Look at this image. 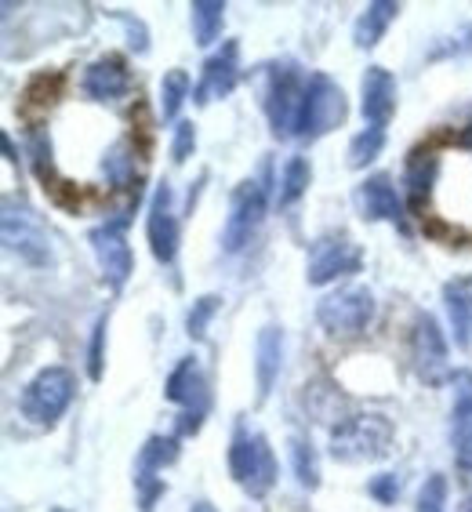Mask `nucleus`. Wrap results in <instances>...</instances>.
<instances>
[{"instance_id":"obj_1","label":"nucleus","mask_w":472,"mask_h":512,"mask_svg":"<svg viewBox=\"0 0 472 512\" xmlns=\"http://www.w3.org/2000/svg\"><path fill=\"white\" fill-rule=\"evenodd\" d=\"M393 422L385 414H356L335 425L331 433V458L335 462H378L393 451Z\"/></svg>"},{"instance_id":"obj_2","label":"nucleus","mask_w":472,"mask_h":512,"mask_svg":"<svg viewBox=\"0 0 472 512\" xmlns=\"http://www.w3.org/2000/svg\"><path fill=\"white\" fill-rule=\"evenodd\" d=\"M0 229H4V244L8 251L26 262L33 269H48L55 262V251H51V237L40 215L33 211L26 200L8 197L4 200V215H0Z\"/></svg>"},{"instance_id":"obj_3","label":"nucleus","mask_w":472,"mask_h":512,"mask_svg":"<svg viewBox=\"0 0 472 512\" xmlns=\"http://www.w3.org/2000/svg\"><path fill=\"white\" fill-rule=\"evenodd\" d=\"M349 106H345V91L338 88L327 73H309L305 80V95H302V113H298V128L295 135L302 142H313V138H324L327 131H335L345 120Z\"/></svg>"},{"instance_id":"obj_4","label":"nucleus","mask_w":472,"mask_h":512,"mask_svg":"<svg viewBox=\"0 0 472 512\" xmlns=\"http://www.w3.org/2000/svg\"><path fill=\"white\" fill-rule=\"evenodd\" d=\"M316 320L331 338H360L374 320V295L371 287L349 284L320 298Z\"/></svg>"},{"instance_id":"obj_5","label":"nucleus","mask_w":472,"mask_h":512,"mask_svg":"<svg viewBox=\"0 0 472 512\" xmlns=\"http://www.w3.org/2000/svg\"><path fill=\"white\" fill-rule=\"evenodd\" d=\"M77 393V375L69 367H44L19 396V411L30 418L33 425H55L73 404Z\"/></svg>"},{"instance_id":"obj_6","label":"nucleus","mask_w":472,"mask_h":512,"mask_svg":"<svg viewBox=\"0 0 472 512\" xmlns=\"http://www.w3.org/2000/svg\"><path fill=\"white\" fill-rule=\"evenodd\" d=\"M305 80L302 69L295 62H276L269 69V84H266V117L269 128L276 138L295 135L298 128V113H302V95H305Z\"/></svg>"},{"instance_id":"obj_7","label":"nucleus","mask_w":472,"mask_h":512,"mask_svg":"<svg viewBox=\"0 0 472 512\" xmlns=\"http://www.w3.org/2000/svg\"><path fill=\"white\" fill-rule=\"evenodd\" d=\"M266 215V186L258 178H247L240 186L233 189V204H229V222L222 229V247L229 255L244 251L255 237L258 222Z\"/></svg>"},{"instance_id":"obj_8","label":"nucleus","mask_w":472,"mask_h":512,"mask_svg":"<svg viewBox=\"0 0 472 512\" xmlns=\"http://www.w3.org/2000/svg\"><path fill=\"white\" fill-rule=\"evenodd\" d=\"M124 226H128V215L113 218V222H106V226L88 233L91 251L99 258L102 280H106L113 291H120V287L128 284V276L135 273V255H131L128 237H124Z\"/></svg>"},{"instance_id":"obj_9","label":"nucleus","mask_w":472,"mask_h":512,"mask_svg":"<svg viewBox=\"0 0 472 512\" xmlns=\"http://www.w3.org/2000/svg\"><path fill=\"white\" fill-rule=\"evenodd\" d=\"M411 364L418 371V378L429 385H440L443 378L451 375L447 364V338H443L436 316L418 313L411 324Z\"/></svg>"},{"instance_id":"obj_10","label":"nucleus","mask_w":472,"mask_h":512,"mask_svg":"<svg viewBox=\"0 0 472 512\" xmlns=\"http://www.w3.org/2000/svg\"><path fill=\"white\" fill-rule=\"evenodd\" d=\"M364 269V251L349 237H320L309 251V266H305V280L316 287L331 284L338 276L360 273Z\"/></svg>"},{"instance_id":"obj_11","label":"nucleus","mask_w":472,"mask_h":512,"mask_svg":"<svg viewBox=\"0 0 472 512\" xmlns=\"http://www.w3.org/2000/svg\"><path fill=\"white\" fill-rule=\"evenodd\" d=\"M146 237H149V251L157 258L160 266H171L178 255V218L175 207H171V186L160 182L153 189V200H149V218H146Z\"/></svg>"},{"instance_id":"obj_12","label":"nucleus","mask_w":472,"mask_h":512,"mask_svg":"<svg viewBox=\"0 0 472 512\" xmlns=\"http://www.w3.org/2000/svg\"><path fill=\"white\" fill-rule=\"evenodd\" d=\"M236 80H240V44L226 40V44L204 62V73H200V84H197V91H193V102L207 106V102H215V99H226L229 91L236 88Z\"/></svg>"},{"instance_id":"obj_13","label":"nucleus","mask_w":472,"mask_h":512,"mask_svg":"<svg viewBox=\"0 0 472 512\" xmlns=\"http://www.w3.org/2000/svg\"><path fill=\"white\" fill-rule=\"evenodd\" d=\"M356 204H360V215L367 222H393L407 233V215H404V200L396 193L393 178L389 175H371L360 182L356 189Z\"/></svg>"},{"instance_id":"obj_14","label":"nucleus","mask_w":472,"mask_h":512,"mask_svg":"<svg viewBox=\"0 0 472 512\" xmlns=\"http://www.w3.org/2000/svg\"><path fill=\"white\" fill-rule=\"evenodd\" d=\"M360 113L367 128L385 131V124L396 113V77L385 66H367L364 84H360Z\"/></svg>"},{"instance_id":"obj_15","label":"nucleus","mask_w":472,"mask_h":512,"mask_svg":"<svg viewBox=\"0 0 472 512\" xmlns=\"http://www.w3.org/2000/svg\"><path fill=\"white\" fill-rule=\"evenodd\" d=\"M84 95L95 102H117L131 91V73L124 66L120 55H102L84 69V80H80Z\"/></svg>"},{"instance_id":"obj_16","label":"nucleus","mask_w":472,"mask_h":512,"mask_svg":"<svg viewBox=\"0 0 472 512\" xmlns=\"http://www.w3.org/2000/svg\"><path fill=\"white\" fill-rule=\"evenodd\" d=\"M436 171H440V160H436L433 149H414L407 157L404 168V186H407V207L414 215H422L425 200H429V186L436 182Z\"/></svg>"},{"instance_id":"obj_17","label":"nucleus","mask_w":472,"mask_h":512,"mask_svg":"<svg viewBox=\"0 0 472 512\" xmlns=\"http://www.w3.org/2000/svg\"><path fill=\"white\" fill-rule=\"evenodd\" d=\"M255 375H258V400H266L273 393V382L280 375V360H284V331L280 327H262L255 345Z\"/></svg>"},{"instance_id":"obj_18","label":"nucleus","mask_w":472,"mask_h":512,"mask_svg":"<svg viewBox=\"0 0 472 512\" xmlns=\"http://www.w3.org/2000/svg\"><path fill=\"white\" fill-rule=\"evenodd\" d=\"M102 171H106V178L113 182L117 189H128V193H135L138 197V186H142V168H138V153H135V138H120V142H113L106 153V160H102Z\"/></svg>"},{"instance_id":"obj_19","label":"nucleus","mask_w":472,"mask_h":512,"mask_svg":"<svg viewBox=\"0 0 472 512\" xmlns=\"http://www.w3.org/2000/svg\"><path fill=\"white\" fill-rule=\"evenodd\" d=\"M200 393H204V378H200L197 356H186V360H182V364L168 375V389H164V396H168L171 404H186L189 411H204Z\"/></svg>"},{"instance_id":"obj_20","label":"nucleus","mask_w":472,"mask_h":512,"mask_svg":"<svg viewBox=\"0 0 472 512\" xmlns=\"http://www.w3.org/2000/svg\"><path fill=\"white\" fill-rule=\"evenodd\" d=\"M400 15V4H393V0H374V4H367L364 15L356 19L353 26V40L356 48H374L378 40L385 37V30H389V22Z\"/></svg>"},{"instance_id":"obj_21","label":"nucleus","mask_w":472,"mask_h":512,"mask_svg":"<svg viewBox=\"0 0 472 512\" xmlns=\"http://www.w3.org/2000/svg\"><path fill=\"white\" fill-rule=\"evenodd\" d=\"M276 483V458H273V447L262 433L255 436V458H251V469H247V480L240 483L251 498H266L273 491Z\"/></svg>"},{"instance_id":"obj_22","label":"nucleus","mask_w":472,"mask_h":512,"mask_svg":"<svg viewBox=\"0 0 472 512\" xmlns=\"http://www.w3.org/2000/svg\"><path fill=\"white\" fill-rule=\"evenodd\" d=\"M189 22H193V37L200 48L215 44L222 37V22H226V4L222 0H193L189 4Z\"/></svg>"},{"instance_id":"obj_23","label":"nucleus","mask_w":472,"mask_h":512,"mask_svg":"<svg viewBox=\"0 0 472 512\" xmlns=\"http://www.w3.org/2000/svg\"><path fill=\"white\" fill-rule=\"evenodd\" d=\"M469 280H454V284L443 287V298H447V313H451V327H454V342L469 345V331H472V298H469Z\"/></svg>"},{"instance_id":"obj_24","label":"nucleus","mask_w":472,"mask_h":512,"mask_svg":"<svg viewBox=\"0 0 472 512\" xmlns=\"http://www.w3.org/2000/svg\"><path fill=\"white\" fill-rule=\"evenodd\" d=\"M178 462V440L175 436H149L146 447L138 451V476L135 480H157L164 465Z\"/></svg>"},{"instance_id":"obj_25","label":"nucleus","mask_w":472,"mask_h":512,"mask_svg":"<svg viewBox=\"0 0 472 512\" xmlns=\"http://www.w3.org/2000/svg\"><path fill=\"white\" fill-rule=\"evenodd\" d=\"M186 99H189V73L186 69H168L164 80H160V117L175 120Z\"/></svg>"},{"instance_id":"obj_26","label":"nucleus","mask_w":472,"mask_h":512,"mask_svg":"<svg viewBox=\"0 0 472 512\" xmlns=\"http://www.w3.org/2000/svg\"><path fill=\"white\" fill-rule=\"evenodd\" d=\"M309 178H313L309 160H305V157H291V160H287L284 178H280V197H276V204H280V207L295 204L305 189H309Z\"/></svg>"},{"instance_id":"obj_27","label":"nucleus","mask_w":472,"mask_h":512,"mask_svg":"<svg viewBox=\"0 0 472 512\" xmlns=\"http://www.w3.org/2000/svg\"><path fill=\"white\" fill-rule=\"evenodd\" d=\"M451 385H454V429L458 433H469L472 425V371H454L451 375Z\"/></svg>"},{"instance_id":"obj_28","label":"nucleus","mask_w":472,"mask_h":512,"mask_svg":"<svg viewBox=\"0 0 472 512\" xmlns=\"http://www.w3.org/2000/svg\"><path fill=\"white\" fill-rule=\"evenodd\" d=\"M291 462H295V476L305 491L320 487V465H316V451L309 447V440H291Z\"/></svg>"},{"instance_id":"obj_29","label":"nucleus","mask_w":472,"mask_h":512,"mask_svg":"<svg viewBox=\"0 0 472 512\" xmlns=\"http://www.w3.org/2000/svg\"><path fill=\"white\" fill-rule=\"evenodd\" d=\"M385 146V131H374V128H364L360 135L349 142V168H367Z\"/></svg>"},{"instance_id":"obj_30","label":"nucleus","mask_w":472,"mask_h":512,"mask_svg":"<svg viewBox=\"0 0 472 512\" xmlns=\"http://www.w3.org/2000/svg\"><path fill=\"white\" fill-rule=\"evenodd\" d=\"M62 91V73H37V77L26 84L22 91V99L26 106H44V102H55Z\"/></svg>"},{"instance_id":"obj_31","label":"nucleus","mask_w":472,"mask_h":512,"mask_svg":"<svg viewBox=\"0 0 472 512\" xmlns=\"http://www.w3.org/2000/svg\"><path fill=\"white\" fill-rule=\"evenodd\" d=\"M218 306H222V298H215V295H204V298H197V302H193V309H189V316H186L189 338H204L207 335V324H211V316L218 313Z\"/></svg>"},{"instance_id":"obj_32","label":"nucleus","mask_w":472,"mask_h":512,"mask_svg":"<svg viewBox=\"0 0 472 512\" xmlns=\"http://www.w3.org/2000/svg\"><path fill=\"white\" fill-rule=\"evenodd\" d=\"M106 327L109 316H99L95 320V331H91V349H88V375L99 382L102 371H106Z\"/></svg>"},{"instance_id":"obj_33","label":"nucleus","mask_w":472,"mask_h":512,"mask_svg":"<svg viewBox=\"0 0 472 512\" xmlns=\"http://www.w3.org/2000/svg\"><path fill=\"white\" fill-rule=\"evenodd\" d=\"M418 512H447V480L440 473L425 480L422 494H418Z\"/></svg>"},{"instance_id":"obj_34","label":"nucleus","mask_w":472,"mask_h":512,"mask_svg":"<svg viewBox=\"0 0 472 512\" xmlns=\"http://www.w3.org/2000/svg\"><path fill=\"white\" fill-rule=\"evenodd\" d=\"M193 149H197V128H193L189 120H178L175 142H171V157H175V164H182V160L193 157Z\"/></svg>"},{"instance_id":"obj_35","label":"nucleus","mask_w":472,"mask_h":512,"mask_svg":"<svg viewBox=\"0 0 472 512\" xmlns=\"http://www.w3.org/2000/svg\"><path fill=\"white\" fill-rule=\"evenodd\" d=\"M371 494L378 498L382 505H393L396 494H400V480H396V473H382L371 480Z\"/></svg>"},{"instance_id":"obj_36","label":"nucleus","mask_w":472,"mask_h":512,"mask_svg":"<svg viewBox=\"0 0 472 512\" xmlns=\"http://www.w3.org/2000/svg\"><path fill=\"white\" fill-rule=\"evenodd\" d=\"M138 483V509L142 512H153V505H157V498L164 491H168V487H164V480H135Z\"/></svg>"},{"instance_id":"obj_37","label":"nucleus","mask_w":472,"mask_h":512,"mask_svg":"<svg viewBox=\"0 0 472 512\" xmlns=\"http://www.w3.org/2000/svg\"><path fill=\"white\" fill-rule=\"evenodd\" d=\"M117 19L124 22V26H128L131 48H135L138 55H142V51H149V33H146V26H142L138 19H131V15H117Z\"/></svg>"},{"instance_id":"obj_38","label":"nucleus","mask_w":472,"mask_h":512,"mask_svg":"<svg viewBox=\"0 0 472 512\" xmlns=\"http://www.w3.org/2000/svg\"><path fill=\"white\" fill-rule=\"evenodd\" d=\"M458 469L472 476V429L462 433V440H458Z\"/></svg>"},{"instance_id":"obj_39","label":"nucleus","mask_w":472,"mask_h":512,"mask_svg":"<svg viewBox=\"0 0 472 512\" xmlns=\"http://www.w3.org/2000/svg\"><path fill=\"white\" fill-rule=\"evenodd\" d=\"M0 142H4V153H8L11 164H19V149H15V142H11V135H4V138H0Z\"/></svg>"},{"instance_id":"obj_40","label":"nucleus","mask_w":472,"mask_h":512,"mask_svg":"<svg viewBox=\"0 0 472 512\" xmlns=\"http://www.w3.org/2000/svg\"><path fill=\"white\" fill-rule=\"evenodd\" d=\"M458 146H462V149H472V120L462 128V135H458Z\"/></svg>"},{"instance_id":"obj_41","label":"nucleus","mask_w":472,"mask_h":512,"mask_svg":"<svg viewBox=\"0 0 472 512\" xmlns=\"http://www.w3.org/2000/svg\"><path fill=\"white\" fill-rule=\"evenodd\" d=\"M189 512H218V509L211 502H193V509H189Z\"/></svg>"},{"instance_id":"obj_42","label":"nucleus","mask_w":472,"mask_h":512,"mask_svg":"<svg viewBox=\"0 0 472 512\" xmlns=\"http://www.w3.org/2000/svg\"><path fill=\"white\" fill-rule=\"evenodd\" d=\"M465 512H472V498H469V505H465Z\"/></svg>"},{"instance_id":"obj_43","label":"nucleus","mask_w":472,"mask_h":512,"mask_svg":"<svg viewBox=\"0 0 472 512\" xmlns=\"http://www.w3.org/2000/svg\"><path fill=\"white\" fill-rule=\"evenodd\" d=\"M55 512H66V509H55Z\"/></svg>"}]
</instances>
